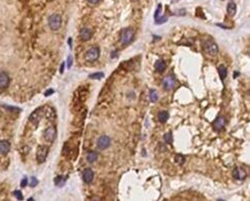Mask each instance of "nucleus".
I'll use <instances>...</instances> for the list:
<instances>
[{
  "label": "nucleus",
  "mask_w": 250,
  "mask_h": 201,
  "mask_svg": "<svg viewBox=\"0 0 250 201\" xmlns=\"http://www.w3.org/2000/svg\"><path fill=\"white\" fill-rule=\"evenodd\" d=\"M62 16H60L59 14L54 13V14H52V16H49L48 25H49V27H50L51 30H53V31L58 30V29L62 27Z\"/></svg>",
  "instance_id": "nucleus-2"
},
{
  "label": "nucleus",
  "mask_w": 250,
  "mask_h": 201,
  "mask_svg": "<svg viewBox=\"0 0 250 201\" xmlns=\"http://www.w3.org/2000/svg\"><path fill=\"white\" fill-rule=\"evenodd\" d=\"M99 55H100V50L98 47H92L90 48L88 51L86 52L85 54V59L87 62H95V60H97L98 58H99Z\"/></svg>",
  "instance_id": "nucleus-5"
},
{
  "label": "nucleus",
  "mask_w": 250,
  "mask_h": 201,
  "mask_svg": "<svg viewBox=\"0 0 250 201\" xmlns=\"http://www.w3.org/2000/svg\"><path fill=\"white\" fill-rule=\"evenodd\" d=\"M37 185H38V180L35 177H32L31 178V182H30V186L31 187H36Z\"/></svg>",
  "instance_id": "nucleus-28"
},
{
  "label": "nucleus",
  "mask_w": 250,
  "mask_h": 201,
  "mask_svg": "<svg viewBox=\"0 0 250 201\" xmlns=\"http://www.w3.org/2000/svg\"><path fill=\"white\" fill-rule=\"evenodd\" d=\"M65 181H66V178H65V177L59 176V177H56V178H55L54 182H55V185H56V186H58V187H62V186L65 185Z\"/></svg>",
  "instance_id": "nucleus-21"
},
{
  "label": "nucleus",
  "mask_w": 250,
  "mask_h": 201,
  "mask_svg": "<svg viewBox=\"0 0 250 201\" xmlns=\"http://www.w3.org/2000/svg\"><path fill=\"white\" fill-rule=\"evenodd\" d=\"M97 157H98V153L96 152V151H90L88 155H87V160H88V162H90V164H93L94 161H96Z\"/></svg>",
  "instance_id": "nucleus-19"
},
{
  "label": "nucleus",
  "mask_w": 250,
  "mask_h": 201,
  "mask_svg": "<svg viewBox=\"0 0 250 201\" xmlns=\"http://www.w3.org/2000/svg\"><path fill=\"white\" fill-rule=\"evenodd\" d=\"M246 171L243 170V168H236L235 170L233 171V177L235 178L236 180H245L246 179Z\"/></svg>",
  "instance_id": "nucleus-12"
},
{
  "label": "nucleus",
  "mask_w": 250,
  "mask_h": 201,
  "mask_svg": "<svg viewBox=\"0 0 250 201\" xmlns=\"http://www.w3.org/2000/svg\"><path fill=\"white\" fill-rule=\"evenodd\" d=\"M164 22H167V17H165V16H162L161 19H160V21H157V22H156V24H161V23H164Z\"/></svg>",
  "instance_id": "nucleus-32"
},
{
  "label": "nucleus",
  "mask_w": 250,
  "mask_h": 201,
  "mask_svg": "<svg viewBox=\"0 0 250 201\" xmlns=\"http://www.w3.org/2000/svg\"><path fill=\"white\" fill-rule=\"evenodd\" d=\"M185 157L184 155H182V154H176L175 155V162L176 164H184V162H185Z\"/></svg>",
  "instance_id": "nucleus-24"
},
{
  "label": "nucleus",
  "mask_w": 250,
  "mask_h": 201,
  "mask_svg": "<svg viewBox=\"0 0 250 201\" xmlns=\"http://www.w3.org/2000/svg\"><path fill=\"white\" fill-rule=\"evenodd\" d=\"M9 85V78H8L7 74L5 72H0V88H7Z\"/></svg>",
  "instance_id": "nucleus-14"
},
{
  "label": "nucleus",
  "mask_w": 250,
  "mask_h": 201,
  "mask_svg": "<svg viewBox=\"0 0 250 201\" xmlns=\"http://www.w3.org/2000/svg\"><path fill=\"white\" fill-rule=\"evenodd\" d=\"M154 68H155L156 72H164L165 68H167V63H165L164 60L158 59V60H156V62L154 65Z\"/></svg>",
  "instance_id": "nucleus-16"
},
{
  "label": "nucleus",
  "mask_w": 250,
  "mask_h": 201,
  "mask_svg": "<svg viewBox=\"0 0 250 201\" xmlns=\"http://www.w3.org/2000/svg\"><path fill=\"white\" fill-rule=\"evenodd\" d=\"M72 56H69L68 57V68H72Z\"/></svg>",
  "instance_id": "nucleus-29"
},
{
  "label": "nucleus",
  "mask_w": 250,
  "mask_h": 201,
  "mask_svg": "<svg viewBox=\"0 0 250 201\" xmlns=\"http://www.w3.org/2000/svg\"><path fill=\"white\" fill-rule=\"evenodd\" d=\"M134 37H135V31H134L133 29L131 28L124 29L121 34V42L123 43L124 45H128L134 40Z\"/></svg>",
  "instance_id": "nucleus-1"
},
{
  "label": "nucleus",
  "mask_w": 250,
  "mask_h": 201,
  "mask_svg": "<svg viewBox=\"0 0 250 201\" xmlns=\"http://www.w3.org/2000/svg\"><path fill=\"white\" fill-rule=\"evenodd\" d=\"M225 125H226L225 118H224V116H219L213 123V129L217 131V132H220V131H222L224 128H225Z\"/></svg>",
  "instance_id": "nucleus-10"
},
{
  "label": "nucleus",
  "mask_w": 250,
  "mask_h": 201,
  "mask_svg": "<svg viewBox=\"0 0 250 201\" xmlns=\"http://www.w3.org/2000/svg\"><path fill=\"white\" fill-rule=\"evenodd\" d=\"M45 115L47 116V118L48 119H51V121H53V119L55 118V115H54V111H53V109L52 108H46L45 109Z\"/></svg>",
  "instance_id": "nucleus-23"
},
{
  "label": "nucleus",
  "mask_w": 250,
  "mask_h": 201,
  "mask_svg": "<svg viewBox=\"0 0 250 201\" xmlns=\"http://www.w3.org/2000/svg\"><path fill=\"white\" fill-rule=\"evenodd\" d=\"M149 97H150V100L151 102H156L158 99V94H157V91L154 89L150 90V93H149Z\"/></svg>",
  "instance_id": "nucleus-22"
},
{
  "label": "nucleus",
  "mask_w": 250,
  "mask_h": 201,
  "mask_svg": "<svg viewBox=\"0 0 250 201\" xmlns=\"http://www.w3.org/2000/svg\"><path fill=\"white\" fill-rule=\"evenodd\" d=\"M99 1H100V0H88V2H89L90 4H97Z\"/></svg>",
  "instance_id": "nucleus-33"
},
{
  "label": "nucleus",
  "mask_w": 250,
  "mask_h": 201,
  "mask_svg": "<svg viewBox=\"0 0 250 201\" xmlns=\"http://www.w3.org/2000/svg\"><path fill=\"white\" fill-rule=\"evenodd\" d=\"M48 150H49V148L47 146H45V145H41V146L38 147L37 153H36V158L39 164H43V162L46 160L47 155H48Z\"/></svg>",
  "instance_id": "nucleus-4"
},
{
  "label": "nucleus",
  "mask_w": 250,
  "mask_h": 201,
  "mask_svg": "<svg viewBox=\"0 0 250 201\" xmlns=\"http://www.w3.org/2000/svg\"><path fill=\"white\" fill-rule=\"evenodd\" d=\"M56 134H57V132H56L55 127L50 126L44 131V139L47 142H49V143H51V142H53L55 138H56Z\"/></svg>",
  "instance_id": "nucleus-8"
},
{
  "label": "nucleus",
  "mask_w": 250,
  "mask_h": 201,
  "mask_svg": "<svg viewBox=\"0 0 250 201\" xmlns=\"http://www.w3.org/2000/svg\"><path fill=\"white\" fill-rule=\"evenodd\" d=\"M10 150V144L8 141H0V154L2 155H6Z\"/></svg>",
  "instance_id": "nucleus-15"
},
{
  "label": "nucleus",
  "mask_w": 250,
  "mask_h": 201,
  "mask_svg": "<svg viewBox=\"0 0 250 201\" xmlns=\"http://www.w3.org/2000/svg\"><path fill=\"white\" fill-rule=\"evenodd\" d=\"M63 69H65V62L62 63V66H60V74H62L63 72Z\"/></svg>",
  "instance_id": "nucleus-34"
},
{
  "label": "nucleus",
  "mask_w": 250,
  "mask_h": 201,
  "mask_svg": "<svg viewBox=\"0 0 250 201\" xmlns=\"http://www.w3.org/2000/svg\"><path fill=\"white\" fill-rule=\"evenodd\" d=\"M162 85H164V88L165 90L171 91V90H173L177 85L176 78L174 77V76H171V75L167 76V77H164V81H162Z\"/></svg>",
  "instance_id": "nucleus-7"
},
{
  "label": "nucleus",
  "mask_w": 250,
  "mask_h": 201,
  "mask_svg": "<svg viewBox=\"0 0 250 201\" xmlns=\"http://www.w3.org/2000/svg\"><path fill=\"white\" fill-rule=\"evenodd\" d=\"M27 184H28V179H27V178H25V179H23V181H22L21 186H22L23 188H24V187H26V186H27Z\"/></svg>",
  "instance_id": "nucleus-30"
},
{
  "label": "nucleus",
  "mask_w": 250,
  "mask_h": 201,
  "mask_svg": "<svg viewBox=\"0 0 250 201\" xmlns=\"http://www.w3.org/2000/svg\"><path fill=\"white\" fill-rule=\"evenodd\" d=\"M44 115H45V108L40 107V108H37L35 111H33L31 113L29 119H30V122L32 124H34V125H36L37 126V125L40 123V121L43 118V116Z\"/></svg>",
  "instance_id": "nucleus-3"
},
{
  "label": "nucleus",
  "mask_w": 250,
  "mask_h": 201,
  "mask_svg": "<svg viewBox=\"0 0 250 201\" xmlns=\"http://www.w3.org/2000/svg\"><path fill=\"white\" fill-rule=\"evenodd\" d=\"M92 36H93V31L91 30V29L84 28L80 32V37H81V39H82L83 41H88V40L91 39Z\"/></svg>",
  "instance_id": "nucleus-11"
},
{
  "label": "nucleus",
  "mask_w": 250,
  "mask_h": 201,
  "mask_svg": "<svg viewBox=\"0 0 250 201\" xmlns=\"http://www.w3.org/2000/svg\"><path fill=\"white\" fill-rule=\"evenodd\" d=\"M110 146V138L106 135L100 136L97 140V147L101 150L107 149Z\"/></svg>",
  "instance_id": "nucleus-9"
},
{
  "label": "nucleus",
  "mask_w": 250,
  "mask_h": 201,
  "mask_svg": "<svg viewBox=\"0 0 250 201\" xmlns=\"http://www.w3.org/2000/svg\"><path fill=\"white\" fill-rule=\"evenodd\" d=\"M104 77L103 72H95V74H92L89 76L90 79H95V80H100Z\"/></svg>",
  "instance_id": "nucleus-26"
},
{
  "label": "nucleus",
  "mask_w": 250,
  "mask_h": 201,
  "mask_svg": "<svg viewBox=\"0 0 250 201\" xmlns=\"http://www.w3.org/2000/svg\"><path fill=\"white\" fill-rule=\"evenodd\" d=\"M203 49L207 54L211 55V56H214V55L217 54L219 52V48H217V45L213 41H206L203 43Z\"/></svg>",
  "instance_id": "nucleus-6"
},
{
  "label": "nucleus",
  "mask_w": 250,
  "mask_h": 201,
  "mask_svg": "<svg viewBox=\"0 0 250 201\" xmlns=\"http://www.w3.org/2000/svg\"><path fill=\"white\" fill-rule=\"evenodd\" d=\"M227 11H228V13H229L231 16H235V13H236V11H237V6H236V4H235L234 2H229L228 6H227Z\"/></svg>",
  "instance_id": "nucleus-17"
},
{
  "label": "nucleus",
  "mask_w": 250,
  "mask_h": 201,
  "mask_svg": "<svg viewBox=\"0 0 250 201\" xmlns=\"http://www.w3.org/2000/svg\"><path fill=\"white\" fill-rule=\"evenodd\" d=\"M164 140L165 143H167V144L173 143V135H171V132L165 133L164 135Z\"/></svg>",
  "instance_id": "nucleus-25"
},
{
  "label": "nucleus",
  "mask_w": 250,
  "mask_h": 201,
  "mask_svg": "<svg viewBox=\"0 0 250 201\" xmlns=\"http://www.w3.org/2000/svg\"><path fill=\"white\" fill-rule=\"evenodd\" d=\"M13 195L16 197V199H19V200H23V199H24L22 192L19 191V190H16V191H14V192H13Z\"/></svg>",
  "instance_id": "nucleus-27"
},
{
  "label": "nucleus",
  "mask_w": 250,
  "mask_h": 201,
  "mask_svg": "<svg viewBox=\"0 0 250 201\" xmlns=\"http://www.w3.org/2000/svg\"><path fill=\"white\" fill-rule=\"evenodd\" d=\"M217 72H219V75L222 80H225V78L227 77V74H228V72H227V68L224 65H220L219 69H217Z\"/></svg>",
  "instance_id": "nucleus-20"
},
{
  "label": "nucleus",
  "mask_w": 250,
  "mask_h": 201,
  "mask_svg": "<svg viewBox=\"0 0 250 201\" xmlns=\"http://www.w3.org/2000/svg\"><path fill=\"white\" fill-rule=\"evenodd\" d=\"M158 119L159 122L162 124H164L165 122L168 119V112L165 111V110H161V111L158 112Z\"/></svg>",
  "instance_id": "nucleus-18"
},
{
  "label": "nucleus",
  "mask_w": 250,
  "mask_h": 201,
  "mask_svg": "<svg viewBox=\"0 0 250 201\" xmlns=\"http://www.w3.org/2000/svg\"><path fill=\"white\" fill-rule=\"evenodd\" d=\"M54 93V90L53 89H49L47 91L45 92V96H50L51 94H53Z\"/></svg>",
  "instance_id": "nucleus-31"
},
{
  "label": "nucleus",
  "mask_w": 250,
  "mask_h": 201,
  "mask_svg": "<svg viewBox=\"0 0 250 201\" xmlns=\"http://www.w3.org/2000/svg\"><path fill=\"white\" fill-rule=\"evenodd\" d=\"M93 179H94V173H93V171L91 168H86V170L83 171L84 182L87 183V184H90L93 181Z\"/></svg>",
  "instance_id": "nucleus-13"
}]
</instances>
